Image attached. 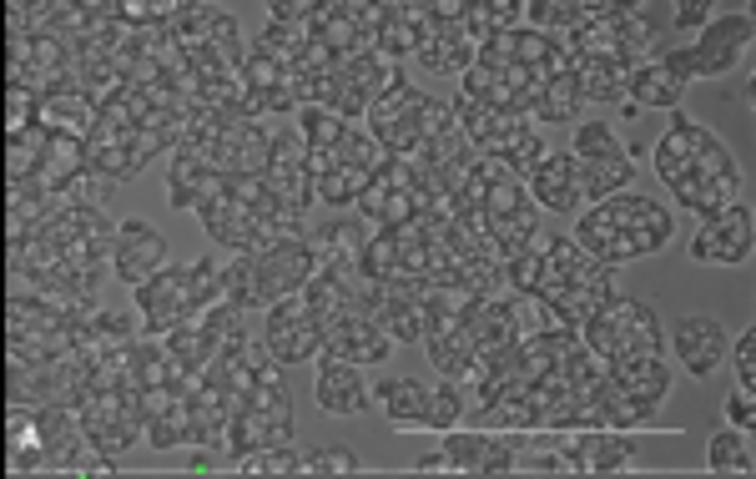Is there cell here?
Listing matches in <instances>:
<instances>
[{"instance_id": "obj_5", "label": "cell", "mask_w": 756, "mask_h": 479, "mask_svg": "<svg viewBox=\"0 0 756 479\" xmlns=\"http://www.w3.org/2000/svg\"><path fill=\"white\" fill-rule=\"evenodd\" d=\"M378 399H384V414L399 429H429V399H434L429 384H419V379H384V384H378Z\"/></svg>"}, {"instance_id": "obj_7", "label": "cell", "mask_w": 756, "mask_h": 479, "mask_svg": "<svg viewBox=\"0 0 756 479\" xmlns=\"http://www.w3.org/2000/svg\"><path fill=\"white\" fill-rule=\"evenodd\" d=\"M575 192H580V167H575L570 157L545 162V167L535 172V197H540L545 207H570Z\"/></svg>"}, {"instance_id": "obj_17", "label": "cell", "mask_w": 756, "mask_h": 479, "mask_svg": "<svg viewBox=\"0 0 756 479\" xmlns=\"http://www.w3.org/2000/svg\"><path fill=\"white\" fill-rule=\"evenodd\" d=\"M711 16V6H681L676 11V21H686V26H696V21H706Z\"/></svg>"}, {"instance_id": "obj_9", "label": "cell", "mask_w": 756, "mask_h": 479, "mask_svg": "<svg viewBox=\"0 0 756 479\" xmlns=\"http://www.w3.org/2000/svg\"><path fill=\"white\" fill-rule=\"evenodd\" d=\"M681 76L671 71V66H651V71H641L636 76V86H630V91H636V106L646 101V106H676L681 101Z\"/></svg>"}, {"instance_id": "obj_3", "label": "cell", "mask_w": 756, "mask_h": 479, "mask_svg": "<svg viewBox=\"0 0 756 479\" xmlns=\"http://www.w3.org/2000/svg\"><path fill=\"white\" fill-rule=\"evenodd\" d=\"M676 358L691 379H711L726 358H731V343H726V328L706 313H691L676 323Z\"/></svg>"}, {"instance_id": "obj_1", "label": "cell", "mask_w": 756, "mask_h": 479, "mask_svg": "<svg viewBox=\"0 0 756 479\" xmlns=\"http://www.w3.org/2000/svg\"><path fill=\"white\" fill-rule=\"evenodd\" d=\"M716 167L726 172V147L711 142L701 127L691 122H676L661 147H656V172L666 177V187H676L681 207H696V212H716L726 197L716 192Z\"/></svg>"}, {"instance_id": "obj_2", "label": "cell", "mask_w": 756, "mask_h": 479, "mask_svg": "<svg viewBox=\"0 0 756 479\" xmlns=\"http://www.w3.org/2000/svg\"><path fill=\"white\" fill-rule=\"evenodd\" d=\"M746 41H751V26H746V16H731V21H721L716 31H706L691 51H676L666 66L681 76V81H691V76H721L741 51H746Z\"/></svg>"}, {"instance_id": "obj_4", "label": "cell", "mask_w": 756, "mask_h": 479, "mask_svg": "<svg viewBox=\"0 0 756 479\" xmlns=\"http://www.w3.org/2000/svg\"><path fill=\"white\" fill-rule=\"evenodd\" d=\"M751 253V217L746 207H726L711 227H701V237L691 243L696 263H746Z\"/></svg>"}, {"instance_id": "obj_10", "label": "cell", "mask_w": 756, "mask_h": 479, "mask_svg": "<svg viewBox=\"0 0 756 479\" xmlns=\"http://www.w3.org/2000/svg\"><path fill=\"white\" fill-rule=\"evenodd\" d=\"M585 192L590 197H605V192H615L625 177H630V157L625 152H610V157H585Z\"/></svg>"}, {"instance_id": "obj_13", "label": "cell", "mask_w": 756, "mask_h": 479, "mask_svg": "<svg viewBox=\"0 0 756 479\" xmlns=\"http://www.w3.org/2000/svg\"><path fill=\"white\" fill-rule=\"evenodd\" d=\"M459 409H464V399H459L449 384H439L434 399H429V429H449V424L459 419Z\"/></svg>"}, {"instance_id": "obj_6", "label": "cell", "mask_w": 756, "mask_h": 479, "mask_svg": "<svg viewBox=\"0 0 756 479\" xmlns=\"http://www.w3.org/2000/svg\"><path fill=\"white\" fill-rule=\"evenodd\" d=\"M318 404L328 414H363L368 409V389L363 379L353 374V364H328L318 374Z\"/></svg>"}, {"instance_id": "obj_16", "label": "cell", "mask_w": 756, "mask_h": 479, "mask_svg": "<svg viewBox=\"0 0 756 479\" xmlns=\"http://www.w3.org/2000/svg\"><path fill=\"white\" fill-rule=\"evenodd\" d=\"M575 147H580V157H590V152H595V157H610V152H620V147H615V132H610L605 122H595V127H585Z\"/></svg>"}, {"instance_id": "obj_8", "label": "cell", "mask_w": 756, "mask_h": 479, "mask_svg": "<svg viewBox=\"0 0 756 479\" xmlns=\"http://www.w3.org/2000/svg\"><path fill=\"white\" fill-rule=\"evenodd\" d=\"M706 464H711L716 474H751L756 459H751L741 429H721V434H711V444H706Z\"/></svg>"}, {"instance_id": "obj_11", "label": "cell", "mask_w": 756, "mask_h": 479, "mask_svg": "<svg viewBox=\"0 0 756 479\" xmlns=\"http://www.w3.org/2000/svg\"><path fill=\"white\" fill-rule=\"evenodd\" d=\"M147 263H162V237H157V232L142 237V243H121V248H116V273H121L126 283L147 278Z\"/></svg>"}, {"instance_id": "obj_15", "label": "cell", "mask_w": 756, "mask_h": 479, "mask_svg": "<svg viewBox=\"0 0 756 479\" xmlns=\"http://www.w3.org/2000/svg\"><path fill=\"white\" fill-rule=\"evenodd\" d=\"M726 424L741 429V434L756 429V394H751V389H736V394L726 399Z\"/></svg>"}, {"instance_id": "obj_12", "label": "cell", "mask_w": 756, "mask_h": 479, "mask_svg": "<svg viewBox=\"0 0 756 479\" xmlns=\"http://www.w3.org/2000/svg\"><path fill=\"white\" fill-rule=\"evenodd\" d=\"M731 369H736V389H751V394H756V323L736 338V348H731Z\"/></svg>"}, {"instance_id": "obj_14", "label": "cell", "mask_w": 756, "mask_h": 479, "mask_svg": "<svg viewBox=\"0 0 756 479\" xmlns=\"http://www.w3.org/2000/svg\"><path fill=\"white\" fill-rule=\"evenodd\" d=\"M303 469H323V474H353L358 469V454L353 449H323V454H308Z\"/></svg>"}]
</instances>
